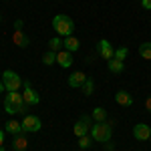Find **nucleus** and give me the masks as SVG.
Returning <instances> with one entry per match:
<instances>
[{"instance_id":"nucleus-1","label":"nucleus","mask_w":151,"mask_h":151,"mask_svg":"<svg viewBox=\"0 0 151 151\" xmlns=\"http://www.w3.org/2000/svg\"><path fill=\"white\" fill-rule=\"evenodd\" d=\"M52 26H55V30H57V35L60 36H73V30H75V22H73V18L67 16V14H57L55 18H52Z\"/></svg>"},{"instance_id":"nucleus-2","label":"nucleus","mask_w":151,"mask_h":151,"mask_svg":"<svg viewBox=\"0 0 151 151\" xmlns=\"http://www.w3.org/2000/svg\"><path fill=\"white\" fill-rule=\"evenodd\" d=\"M91 137L93 141H99V143H107L111 139V125L109 123H95L91 127Z\"/></svg>"},{"instance_id":"nucleus-3","label":"nucleus","mask_w":151,"mask_h":151,"mask_svg":"<svg viewBox=\"0 0 151 151\" xmlns=\"http://www.w3.org/2000/svg\"><path fill=\"white\" fill-rule=\"evenodd\" d=\"M2 83L6 87V91H18L22 87V79L14 73V70H4L2 73Z\"/></svg>"},{"instance_id":"nucleus-4","label":"nucleus","mask_w":151,"mask_h":151,"mask_svg":"<svg viewBox=\"0 0 151 151\" xmlns=\"http://www.w3.org/2000/svg\"><path fill=\"white\" fill-rule=\"evenodd\" d=\"M40 127H42V123H40V119L36 115H26L22 119L24 133H36V131H40Z\"/></svg>"},{"instance_id":"nucleus-5","label":"nucleus","mask_w":151,"mask_h":151,"mask_svg":"<svg viewBox=\"0 0 151 151\" xmlns=\"http://www.w3.org/2000/svg\"><path fill=\"white\" fill-rule=\"evenodd\" d=\"M93 127L91 125V117L89 115H83L77 123H75V129H73V133L77 135V137H83V135H89V129Z\"/></svg>"},{"instance_id":"nucleus-6","label":"nucleus","mask_w":151,"mask_h":151,"mask_svg":"<svg viewBox=\"0 0 151 151\" xmlns=\"http://www.w3.org/2000/svg\"><path fill=\"white\" fill-rule=\"evenodd\" d=\"M22 99H24V103L28 105V107H30V105H38V103H40V97H38V93L30 87V83H24Z\"/></svg>"},{"instance_id":"nucleus-7","label":"nucleus","mask_w":151,"mask_h":151,"mask_svg":"<svg viewBox=\"0 0 151 151\" xmlns=\"http://www.w3.org/2000/svg\"><path fill=\"white\" fill-rule=\"evenodd\" d=\"M133 135H135V139H139V141H149L151 127L145 125V123H137V125L133 127Z\"/></svg>"},{"instance_id":"nucleus-8","label":"nucleus","mask_w":151,"mask_h":151,"mask_svg":"<svg viewBox=\"0 0 151 151\" xmlns=\"http://www.w3.org/2000/svg\"><path fill=\"white\" fill-rule=\"evenodd\" d=\"M97 50H99V55L105 58V60H111L113 58V55H115V50H113V47H111V42L109 40H99V45H97Z\"/></svg>"},{"instance_id":"nucleus-9","label":"nucleus","mask_w":151,"mask_h":151,"mask_svg":"<svg viewBox=\"0 0 151 151\" xmlns=\"http://www.w3.org/2000/svg\"><path fill=\"white\" fill-rule=\"evenodd\" d=\"M12 42H14V45H16L18 48H26L28 45H30L28 36L24 35L22 30H14V32H12Z\"/></svg>"},{"instance_id":"nucleus-10","label":"nucleus","mask_w":151,"mask_h":151,"mask_svg":"<svg viewBox=\"0 0 151 151\" xmlns=\"http://www.w3.org/2000/svg\"><path fill=\"white\" fill-rule=\"evenodd\" d=\"M57 63L63 69H69L70 65H73V52H69V50H58L57 52Z\"/></svg>"},{"instance_id":"nucleus-11","label":"nucleus","mask_w":151,"mask_h":151,"mask_svg":"<svg viewBox=\"0 0 151 151\" xmlns=\"http://www.w3.org/2000/svg\"><path fill=\"white\" fill-rule=\"evenodd\" d=\"M85 81H87V75L81 73V70H77V73H73V75L69 77V87H73V89H81Z\"/></svg>"},{"instance_id":"nucleus-12","label":"nucleus","mask_w":151,"mask_h":151,"mask_svg":"<svg viewBox=\"0 0 151 151\" xmlns=\"http://www.w3.org/2000/svg\"><path fill=\"white\" fill-rule=\"evenodd\" d=\"M26 103H8V101H4V109H6V113H10V115H18V113H24L26 111Z\"/></svg>"},{"instance_id":"nucleus-13","label":"nucleus","mask_w":151,"mask_h":151,"mask_svg":"<svg viewBox=\"0 0 151 151\" xmlns=\"http://www.w3.org/2000/svg\"><path fill=\"white\" fill-rule=\"evenodd\" d=\"M115 101L121 107H131L133 105V97L127 93V91H119V93H115Z\"/></svg>"},{"instance_id":"nucleus-14","label":"nucleus","mask_w":151,"mask_h":151,"mask_svg":"<svg viewBox=\"0 0 151 151\" xmlns=\"http://www.w3.org/2000/svg\"><path fill=\"white\" fill-rule=\"evenodd\" d=\"M63 45H65V50H69V52H75V50H79V48H81L79 38H75V36H67V38L63 40Z\"/></svg>"},{"instance_id":"nucleus-15","label":"nucleus","mask_w":151,"mask_h":151,"mask_svg":"<svg viewBox=\"0 0 151 151\" xmlns=\"http://www.w3.org/2000/svg\"><path fill=\"white\" fill-rule=\"evenodd\" d=\"M12 147H14V151H24L26 147H28V139L24 137L22 133H20V135H14V141H12Z\"/></svg>"},{"instance_id":"nucleus-16","label":"nucleus","mask_w":151,"mask_h":151,"mask_svg":"<svg viewBox=\"0 0 151 151\" xmlns=\"http://www.w3.org/2000/svg\"><path fill=\"white\" fill-rule=\"evenodd\" d=\"M6 131H8V133H12V135H20V133H24L22 123H18V121H14V119L6 123Z\"/></svg>"},{"instance_id":"nucleus-17","label":"nucleus","mask_w":151,"mask_h":151,"mask_svg":"<svg viewBox=\"0 0 151 151\" xmlns=\"http://www.w3.org/2000/svg\"><path fill=\"white\" fill-rule=\"evenodd\" d=\"M123 69H125L123 60H119V58H111V60H109V70H111V73L119 75V73H123Z\"/></svg>"},{"instance_id":"nucleus-18","label":"nucleus","mask_w":151,"mask_h":151,"mask_svg":"<svg viewBox=\"0 0 151 151\" xmlns=\"http://www.w3.org/2000/svg\"><path fill=\"white\" fill-rule=\"evenodd\" d=\"M93 119L97 121V123H103V121H107V111H105L103 107H97V109H93Z\"/></svg>"},{"instance_id":"nucleus-19","label":"nucleus","mask_w":151,"mask_h":151,"mask_svg":"<svg viewBox=\"0 0 151 151\" xmlns=\"http://www.w3.org/2000/svg\"><path fill=\"white\" fill-rule=\"evenodd\" d=\"M63 47V40L58 38V36H52L50 40H48V50H52V52H58Z\"/></svg>"},{"instance_id":"nucleus-20","label":"nucleus","mask_w":151,"mask_h":151,"mask_svg":"<svg viewBox=\"0 0 151 151\" xmlns=\"http://www.w3.org/2000/svg\"><path fill=\"white\" fill-rule=\"evenodd\" d=\"M139 55L143 58L151 60V42H143V45H139Z\"/></svg>"},{"instance_id":"nucleus-21","label":"nucleus","mask_w":151,"mask_h":151,"mask_svg":"<svg viewBox=\"0 0 151 151\" xmlns=\"http://www.w3.org/2000/svg\"><path fill=\"white\" fill-rule=\"evenodd\" d=\"M42 63H45L47 67H50V65H55V63H57V52H52V50H48V52H45V55H42Z\"/></svg>"},{"instance_id":"nucleus-22","label":"nucleus","mask_w":151,"mask_h":151,"mask_svg":"<svg viewBox=\"0 0 151 151\" xmlns=\"http://www.w3.org/2000/svg\"><path fill=\"white\" fill-rule=\"evenodd\" d=\"M83 93H85V97H89V95H93V89H95V83L91 81V79H87V81L83 83Z\"/></svg>"},{"instance_id":"nucleus-23","label":"nucleus","mask_w":151,"mask_h":151,"mask_svg":"<svg viewBox=\"0 0 151 151\" xmlns=\"http://www.w3.org/2000/svg\"><path fill=\"white\" fill-rule=\"evenodd\" d=\"M127 55H129V48L127 47H119L115 50V55H113V58H119V60H125L127 58Z\"/></svg>"},{"instance_id":"nucleus-24","label":"nucleus","mask_w":151,"mask_h":151,"mask_svg":"<svg viewBox=\"0 0 151 151\" xmlns=\"http://www.w3.org/2000/svg\"><path fill=\"white\" fill-rule=\"evenodd\" d=\"M91 143H93V137H89V135L79 137V147H81V149H89V147H91Z\"/></svg>"},{"instance_id":"nucleus-25","label":"nucleus","mask_w":151,"mask_h":151,"mask_svg":"<svg viewBox=\"0 0 151 151\" xmlns=\"http://www.w3.org/2000/svg\"><path fill=\"white\" fill-rule=\"evenodd\" d=\"M141 6L147 8V10H151V0H141Z\"/></svg>"},{"instance_id":"nucleus-26","label":"nucleus","mask_w":151,"mask_h":151,"mask_svg":"<svg viewBox=\"0 0 151 151\" xmlns=\"http://www.w3.org/2000/svg\"><path fill=\"white\" fill-rule=\"evenodd\" d=\"M14 30H22V20H20V18L14 22Z\"/></svg>"},{"instance_id":"nucleus-27","label":"nucleus","mask_w":151,"mask_h":151,"mask_svg":"<svg viewBox=\"0 0 151 151\" xmlns=\"http://www.w3.org/2000/svg\"><path fill=\"white\" fill-rule=\"evenodd\" d=\"M145 107H147V111H149V113H151V97H149V99H147V101H145Z\"/></svg>"},{"instance_id":"nucleus-28","label":"nucleus","mask_w":151,"mask_h":151,"mask_svg":"<svg viewBox=\"0 0 151 151\" xmlns=\"http://www.w3.org/2000/svg\"><path fill=\"white\" fill-rule=\"evenodd\" d=\"M6 91V87H4V83H2V79H0V93H4Z\"/></svg>"},{"instance_id":"nucleus-29","label":"nucleus","mask_w":151,"mask_h":151,"mask_svg":"<svg viewBox=\"0 0 151 151\" xmlns=\"http://www.w3.org/2000/svg\"><path fill=\"white\" fill-rule=\"evenodd\" d=\"M2 143H4V131L0 129V145H2Z\"/></svg>"},{"instance_id":"nucleus-30","label":"nucleus","mask_w":151,"mask_h":151,"mask_svg":"<svg viewBox=\"0 0 151 151\" xmlns=\"http://www.w3.org/2000/svg\"><path fill=\"white\" fill-rule=\"evenodd\" d=\"M0 151H4V147H2V145H0Z\"/></svg>"},{"instance_id":"nucleus-31","label":"nucleus","mask_w":151,"mask_h":151,"mask_svg":"<svg viewBox=\"0 0 151 151\" xmlns=\"http://www.w3.org/2000/svg\"><path fill=\"white\" fill-rule=\"evenodd\" d=\"M0 20H2V16H0Z\"/></svg>"},{"instance_id":"nucleus-32","label":"nucleus","mask_w":151,"mask_h":151,"mask_svg":"<svg viewBox=\"0 0 151 151\" xmlns=\"http://www.w3.org/2000/svg\"><path fill=\"white\" fill-rule=\"evenodd\" d=\"M149 139H151V137H149Z\"/></svg>"}]
</instances>
